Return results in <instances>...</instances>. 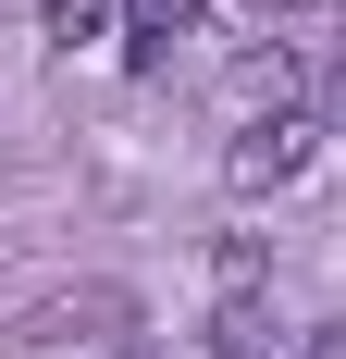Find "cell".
<instances>
[{"label": "cell", "instance_id": "6da1fadb", "mask_svg": "<svg viewBox=\"0 0 346 359\" xmlns=\"http://www.w3.org/2000/svg\"><path fill=\"white\" fill-rule=\"evenodd\" d=\"M321 161V111L310 100H272V111H247L235 137H223V186L235 198H272V186H297Z\"/></svg>", "mask_w": 346, "mask_h": 359}, {"label": "cell", "instance_id": "7a4b0ae2", "mask_svg": "<svg viewBox=\"0 0 346 359\" xmlns=\"http://www.w3.org/2000/svg\"><path fill=\"white\" fill-rule=\"evenodd\" d=\"M13 347L25 359H111V347H137V297L124 285H74V297H50V310H25Z\"/></svg>", "mask_w": 346, "mask_h": 359}, {"label": "cell", "instance_id": "3957f363", "mask_svg": "<svg viewBox=\"0 0 346 359\" xmlns=\"http://www.w3.org/2000/svg\"><path fill=\"white\" fill-rule=\"evenodd\" d=\"M284 334H272V297L260 285H223L210 297V359H272Z\"/></svg>", "mask_w": 346, "mask_h": 359}, {"label": "cell", "instance_id": "277c9868", "mask_svg": "<svg viewBox=\"0 0 346 359\" xmlns=\"http://www.w3.org/2000/svg\"><path fill=\"white\" fill-rule=\"evenodd\" d=\"M198 37V0H137V62H173Z\"/></svg>", "mask_w": 346, "mask_h": 359}, {"label": "cell", "instance_id": "5b68a950", "mask_svg": "<svg viewBox=\"0 0 346 359\" xmlns=\"http://www.w3.org/2000/svg\"><path fill=\"white\" fill-rule=\"evenodd\" d=\"M235 25H260V37H310V25H334V0H235Z\"/></svg>", "mask_w": 346, "mask_h": 359}, {"label": "cell", "instance_id": "8992f818", "mask_svg": "<svg viewBox=\"0 0 346 359\" xmlns=\"http://www.w3.org/2000/svg\"><path fill=\"white\" fill-rule=\"evenodd\" d=\"M37 25H50V50H87V37L111 25V0H50V13H37Z\"/></svg>", "mask_w": 346, "mask_h": 359}, {"label": "cell", "instance_id": "52a82bcc", "mask_svg": "<svg viewBox=\"0 0 346 359\" xmlns=\"http://www.w3.org/2000/svg\"><path fill=\"white\" fill-rule=\"evenodd\" d=\"M310 111H321V124H334V137H346V37H334V50H321V74H310Z\"/></svg>", "mask_w": 346, "mask_h": 359}, {"label": "cell", "instance_id": "ba28073f", "mask_svg": "<svg viewBox=\"0 0 346 359\" xmlns=\"http://www.w3.org/2000/svg\"><path fill=\"white\" fill-rule=\"evenodd\" d=\"M310 359H346V323H321V334H310Z\"/></svg>", "mask_w": 346, "mask_h": 359}, {"label": "cell", "instance_id": "9c48e42d", "mask_svg": "<svg viewBox=\"0 0 346 359\" xmlns=\"http://www.w3.org/2000/svg\"><path fill=\"white\" fill-rule=\"evenodd\" d=\"M111 359H148V334H137V347H111Z\"/></svg>", "mask_w": 346, "mask_h": 359}]
</instances>
